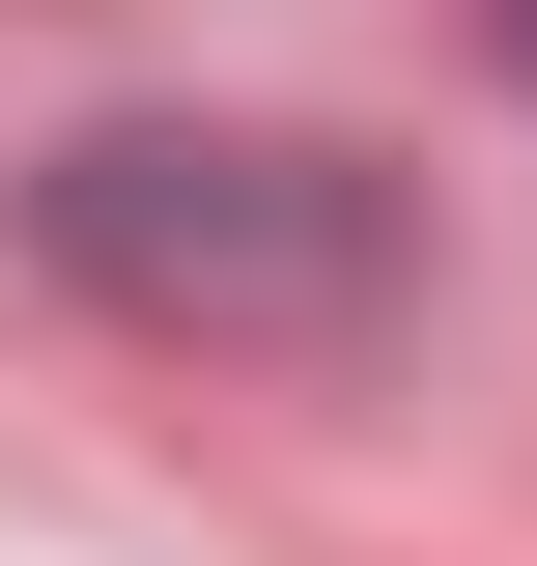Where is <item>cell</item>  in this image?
I'll return each instance as SVG.
<instances>
[{
  "label": "cell",
  "mask_w": 537,
  "mask_h": 566,
  "mask_svg": "<svg viewBox=\"0 0 537 566\" xmlns=\"http://www.w3.org/2000/svg\"><path fill=\"white\" fill-rule=\"evenodd\" d=\"M29 255L114 283V312H170V340H339L397 283V199L339 142H57L29 170Z\"/></svg>",
  "instance_id": "6da1fadb"
},
{
  "label": "cell",
  "mask_w": 537,
  "mask_h": 566,
  "mask_svg": "<svg viewBox=\"0 0 537 566\" xmlns=\"http://www.w3.org/2000/svg\"><path fill=\"white\" fill-rule=\"evenodd\" d=\"M509 85H537V0H509Z\"/></svg>",
  "instance_id": "7a4b0ae2"
}]
</instances>
